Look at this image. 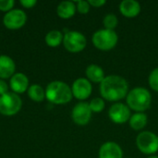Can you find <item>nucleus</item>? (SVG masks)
<instances>
[{"label":"nucleus","instance_id":"20","mask_svg":"<svg viewBox=\"0 0 158 158\" xmlns=\"http://www.w3.org/2000/svg\"><path fill=\"white\" fill-rule=\"evenodd\" d=\"M28 95L31 100L35 102H41L45 97V92L44 91L42 86L38 84H33L28 89Z\"/></svg>","mask_w":158,"mask_h":158},{"label":"nucleus","instance_id":"27","mask_svg":"<svg viewBox=\"0 0 158 158\" xmlns=\"http://www.w3.org/2000/svg\"><path fill=\"white\" fill-rule=\"evenodd\" d=\"M90 6H94V7H100L102 6H104L106 4V1L105 0H90L88 1Z\"/></svg>","mask_w":158,"mask_h":158},{"label":"nucleus","instance_id":"3","mask_svg":"<svg viewBox=\"0 0 158 158\" xmlns=\"http://www.w3.org/2000/svg\"><path fill=\"white\" fill-rule=\"evenodd\" d=\"M72 91L68 84L63 81H56L49 83L45 90V97L49 102L56 105H64L70 102Z\"/></svg>","mask_w":158,"mask_h":158},{"label":"nucleus","instance_id":"2","mask_svg":"<svg viewBox=\"0 0 158 158\" xmlns=\"http://www.w3.org/2000/svg\"><path fill=\"white\" fill-rule=\"evenodd\" d=\"M127 106L130 109L143 113L151 106L152 96L150 92L143 87H136L131 90L126 97Z\"/></svg>","mask_w":158,"mask_h":158},{"label":"nucleus","instance_id":"13","mask_svg":"<svg viewBox=\"0 0 158 158\" xmlns=\"http://www.w3.org/2000/svg\"><path fill=\"white\" fill-rule=\"evenodd\" d=\"M119 11L126 18H135L141 12V5L135 0H124L119 4Z\"/></svg>","mask_w":158,"mask_h":158},{"label":"nucleus","instance_id":"25","mask_svg":"<svg viewBox=\"0 0 158 158\" xmlns=\"http://www.w3.org/2000/svg\"><path fill=\"white\" fill-rule=\"evenodd\" d=\"M14 0H0V10L7 11L14 6Z\"/></svg>","mask_w":158,"mask_h":158},{"label":"nucleus","instance_id":"4","mask_svg":"<svg viewBox=\"0 0 158 158\" xmlns=\"http://www.w3.org/2000/svg\"><path fill=\"white\" fill-rule=\"evenodd\" d=\"M118 41V34L115 31L101 29L95 31L93 35L94 45L102 51H108L113 49Z\"/></svg>","mask_w":158,"mask_h":158},{"label":"nucleus","instance_id":"26","mask_svg":"<svg viewBox=\"0 0 158 158\" xmlns=\"http://www.w3.org/2000/svg\"><path fill=\"white\" fill-rule=\"evenodd\" d=\"M20 4L26 8H31L36 4V1L35 0H20Z\"/></svg>","mask_w":158,"mask_h":158},{"label":"nucleus","instance_id":"7","mask_svg":"<svg viewBox=\"0 0 158 158\" xmlns=\"http://www.w3.org/2000/svg\"><path fill=\"white\" fill-rule=\"evenodd\" d=\"M65 48L71 53H79L82 51L87 44L85 36L79 31H68L63 38Z\"/></svg>","mask_w":158,"mask_h":158},{"label":"nucleus","instance_id":"28","mask_svg":"<svg viewBox=\"0 0 158 158\" xmlns=\"http://www.w3.org/2000/svg\"><path fill=\"white\" fill-rule=\"evenodd\" d=\"M7 93V84L5 81L0 80V96Z\"/></svg>","mask_w":158,"mask_h":158},{"label":"nucleus","instance_id":"6","mask_svg":"<svg viewBox=\"0 0 158 158\" xmlns=\"http://www.w3.org/2000/svg\"><path fill=\"white\" fill-rule=\"evenodd\" d=\"M22 106L20 97L14 93H6L0 96V113L5 116L17 114Z\"/></svg>","mask_w":158,"mask_h":158},{"label":"nucleus","instance_id":"22","mask_svg":"<svg viewBox=\"0 0 158 158\" xmlns=\"http://www.w3.org/2000/svg\"><path fill=\"white\" fill-rule=\"evenodd\" d=\"M89 106L92 110V112L94 113H100L105 109L106 104L105 101L100 98V97H95L94 99H92V101L89 103Z\"/></svg>","mask_w":158,"mask_h":158},{"label":"nucleus","instance_id":"10","mask_svg":"<svg viewBox=\"0 0 158 158\" xmlns=\"http://www.w3.org/2000/svg\"><path fill=\"white\" fill-rule=\"evenodd\" d=\"M26 19L27 16L24 11L21 9H13L5 15L3 22L7 29L18 30L25 24Z\"/></svg>","mask_w":158,"mask_h":158},{"label":"nucleus","instance_id":"5","mask_svg":"<svg viewBox=\"0 0 158 158\" xmlns=\"http://www.w3.org/2000/svg\"><path fill=\"white\" fill-rule=\"evenodd\" d=\"M138 149L145 155H153L158 151V137L151 131H143L136 138Z\"/></svg>","mask_w":158,"mask_h":158},{"label":"nucleus","instance_id":"12","mask_svg":"<svg viewBox=\"0 0 158 158\" xmlns=\"http://www.w3.org/2000/svg\"><path fill=\"white\" fill-rule=\"evenodd\" d=\"M99 158H123V151L118 143L107 142L101 146Z\"/></svg>","mask_w":158,"mask_h":158},{"label":"nucleus","instance_id":"18","mask_svg":"<svg viewBox=\"0 0 158 158\" xmlns=\"http://www.w3.org/2000/svg\"><path fill=\"white\" fill-rule=\"evenodd\" d=\"M147 116L144 113H136L132 115L129 120L130 126L134 131H141L147 125Z\"/></svg>","mask_w":158,"mask_h":158},{"label":"nucleus","instance_id":"23","mask_svg":"<svg viewBox=\"0 0 158 158\" xmlns=\"http://www.w3.org/2000/svg\"><path fill=\"white\" fill-rule=\"evenodd\" d=\"M148 81H149L150 87H151L154 91L158 92V68L155 69L150 73Z\"/></svg>","mask_w":158,"mask_h":158},{"label":"nucleus","instance_id":"19","mask_svg":"<svg viewBox=\"0 0 158 158\" xmlns=\"http://www.w3.org/2000/svg\"><path fill=\"white\" fill-rule=\"evenodd\" d=\"M63 38H64V36L61 33V31L54 30V31H49L46 34V36H45V43L47 44L48 46L56 47V46H58L61 44V42L63 41Z\"/></svg>","mask_w":158,"mask_h":158},{"label":"nucleus","instance_id":"24","mask_svg":"<svg viewBox=\"0 0 158 158\" xmlns=\"http://www.w3.org/2000/svg\"><path fill=\"white\" fill-rule=\"evenodd\" d=\"M76 7H77L78 11L81 14H87L89 12V10H90L91 6H90V4H89L88 1H82V0H81V1H78L77 2Z\"/></svg>","mask_w":158,"mask_h":158},{"label":"nucleus","instance_id":"21","mask_svg":"<svg viewBox=\"0 0 158 158\" xmlns=\"http://www.w3.org/2000/svg\"><path fill=\"white\" fill-rule=\"evenodd\" d=\"M118 19L117 16L112 13L106 15L103 19V24L105 26V29H107V30L114 31V29L118 26Z\"/></svg>","mask_w":158,"mask_h":158},{"label":"nucleus","instance_id":"8","mask_svg":"<svg viewBox=\"0 0 158 158\" xmlns=\"http://www.w3.org/2000/svg\"><path fill=\"white\" fill-rule=\"evenodd\" d=\"M108 116L116 124H123L131 118V109L128 106L122 103H116L112 105L108 111Z\"/></svg>","mask_w":158,"mask_h":158},{"label":"nucleus","instance_id":"11","mask_svg":"<svg viewBox=\"0 0 158 158\" xmlns=\"http://www.w3.org/2000/svg\"><path fill=\"white\" fill-rule=\"evenodd\" d=\"M71 91H72V95L75 96L77 99L84 100L91 95L93 87L90 81L84 78H79L73 82Z\"/></svg>","mask_w":158,"mask_h":158},{"label":"nucleus","instance_id":"29","mask_svg":"<svg viewBox=\"0 0 158 158\" xmlns=\"http://www.w3.org/2000/svg\"><path fill=\"white\" fill-rule=\"evenodd\" d=\"M148 158H158V156H149Z\"/></svg>","mask_w":158,"mask_h":158},{"label":"nucleus","instance_id":"9","mask_svg":"<svg viewBox=\"0 0 158 158\" xmlns=\"http://www.w3.org/2000/svg\"><path fill=\"white\" fill-rule=\"evenodd\" d=\"M71 117L74 123H76L77 125L79 126L87 125L92 118V110L89 106V104L84 102H81L77 104L72 109Z\"/></svg>","mask_w":158,"mask_h":158},{"label":"nucleus","instance_id":"16","mask_svg":"<svg viewBox=\"0 0 158 158\" xmlns=\"http://www.w3.org/2000/svg\"><path fill=\"white\" fill-rule=\"evenodd\" d=\"M86 76L88 81H91L94 83H101L106 78L103 69L95 64H91L86 69Z\"/></svg>","mask_w":158,"mask_h":158},{"label":"nucleus","instance_id":"14","mask_svg":"<svg viewBox=\"0 0 158 158\" xmlns=\"http://www.w3.org/2000/svg\"><path fill=\"white\" fill-rule=\"evenodd\" d=\"M29 86V80L23 73H16L10 80V87L16 94L24 93Z\"/></svg>","mask_w":158,"mask_h":158},{"label":"nucleus","instance_id":"1","mask_svg":"<svg viewBox=\"0 0 158 158\" xmlns=\"http://www.w3.org/2000/svg\"><path fill=\"white\" fill-rule=\"evenodd\" d=\"M100 93L103 98L107 101H119L127 97L129 94V83L121 76L109 75L100 83Z\"/></svg>","mask_w":158,"mask_h":158},{"label":"nucleus","instance_id":"17","mask_svg":"<svg viewBox=\"0 0 158 158\" xmlns=\"http://www.w3.org/2000/svg\"><path fill=\"white\" fill-rule=\"evenodd\" d=\"M76 6L71 1H63L57 6V15L62 19H69L74 16L76 12Z\"/></svg>","mask_w":158,"mask_h":158},{"label":"nucleus","instance_id":"15","mask_svg":"<svg viewBox=\"0 0 158 158\" xmlns=\"http://www.w3.org/2000/svg\"><path fill=\"white\" fill-rule=\"evenodd\" d=\"M15 63L7 56H0V78L7 79L14 74Z\"/></svg>","mask_w":158,"mask_h":158}]
</instances>
